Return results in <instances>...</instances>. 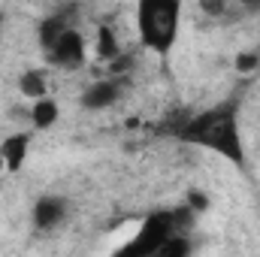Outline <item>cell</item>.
Segmentation results:
<instances>
[{"mask_svg":"<svg viewBox=\"0 0 260 257\" xmlns=\"http://www.w3.org/2000/svg\"><path fill=\"white\" fill-rule=\"evenodd\" d=\"M164 130H170L176 139L191 142L200 148H209L221 157H227L230 164L242 167L245 164V148H242V136H239V115H236V100L221 103L215 109H206L200 115H188L179 121H170Z\"/></svg>","mask_w":260,"mask_h":257,"instance_id":"6da1fadb","label":"cell"},{"mask_svg":"<svg viewBox=\"0 0 260 257\" xmlns=\"http://www.w3.org/2000/svg\"><path fill=\"white\" fill-rule=\"evenodd\" d=\"M182 0H139L136 3V27L145 49L154 55H170L179 34Z\"/></svg>","mask_w":260,"mask_h":257,"instance_id":"7a4b0ae2","label":"cell"},{"mask_svg":"<svg viewBox=\"0 0 260 257\" xmlns=\"http://www.w3.org/2000/svg\"><path fill=\"white\" fill-rule=\"evenodd\" d=\"M173 233H176V227H173V212H170V209L151 212V215L142 221V227H139V233L133 236V242H127L124 248H118V254H127V257L157 254L160 245H164Z\"/></svg>","mask_w":260,"mask_h":257,"instance_id":"3957f363","label":"cell"},{"mask_svg":"<svg viewBox=\"0 0 260 257\" xmlns=\"http://www.w3.org/2000/svg\"><path fill=\"white\" fill-rule=\"evenodd\" d=\"M46 58H49V64L61 67V70H76V67L85 64V40H82V34L76 30V27H70L61 34V40L46 52Z\"/></svg>","mask_w":260,"mask_h":257,"instance_id":"277c9868","label":"cell"},{"mask_svg":"<svg viewBox=\"0 0 260 257\" xmlns=\"http://www.w3.org/2000/svg\"><path fill=\"white\" fill-rule=\"evenodd\" d=\"M124 88H127V79H124V76H112V79L94 82L91 88H85L82 106H85V109H106V106H115V103L121 100Z\"/></svg>","mask_w":260,"mask_h":257,"instance_id":"5b68a950","label":"cell"},{"mask_svg":"<svg viewBox=\"0 0 260 257\" xmlns=\"http://www.w3.org/2000/svg\"><path fill=\"white\" fill-rule=\"evenodd\" d=\"M67 212H70V209H67L64 197H58V194H46V197H40L37 206H34V224H37V230L49 233V230H55V227L64 224Z\"/></svg>","mask_w":260,"mask_h":257,"instance_id":"8992f818","label":"cell"},{"mask_svg":"<svg viewBox=\"0 0 260 257\" xmlns=\"http://www.w3.org/2000/svg\"><path fill=\"white\" fill-rule=\"evenodd\" d=\"M73 12H76V6L70 3V6L52 12V15H46V18L40 21V46H43V52H49V49L61 40V34L73 27V18H76Z\"/></svg>","mask_w":260,"mask_h":257,"instance_id":"52a82bcc","label":"cell"},{"mask_svg":"<svg viewBox=\"0 0 260 257\" xmlns=\"http://www.w3.org/2000/svg\"><path fill=\"white\" fill-rule=\"evenodd\" d=\"M27 145H30V136H27V133L6 136V139L0 142V154H3V160H6V167H9V173L21 170V164H24V157H27Z\"/></svg>","mask_w":260,"mask_h":257,"instance_id":"ba28073f","label":"cell"},{"mask_svg":"<svg viewBox=\"0 0 260 257\" xmlns=\"http://www.w3.org/2000/svg\"><path fill=\"white\" fill-rule=\"evenodd\" d=\"M30 121H34V127L49 130L55 121H58V103H55V100H49V97H40V100H34Z\"/></svg>","mask_w":260,"mask_h":257,"instance_id":"9c48e42d","label":"cell"},{"mask_svg":"<svg viewBox=\"0 0 260 257\" xmlns=\"http://www.w3.org/2000/svg\"><path fill=\"white\" fill-rule=\"evenodd\" d=\"M18 91L24 94V97H30V100H40V97H46V73L43 70H27V73H21V79H18Z\"/></svg>","mask_w":260,"mask_h":257,"instance_id":"30bf717a","label":"cell"},{"mask_svg":"<svg viewBox=\"0 0 260 257\" xmlns=\"http://www.w3.org/2000/svg\"><path fill=\"white\" fill-rule=\"evenodd\" d=\"M118 55H121V49H118L115 30L103 24V27L97 30V58H100V61H115Z\"/></svg>","mask_w":260,"mask_h":257,"instance_id":"8fae6325","label":"cell"},{"mask_svg":"<svg viewBox=\"0 0 260 257\" xmlns=\"http://www.w3.org/2000/svg\"><path fill=\"white\" fill-rule=\"evenodd\" d=\"M160 257H188L191 254V239H188V233H173L164 245H160Z\"/></svg>","mask_w":260,"mask_h":257,"instance_id":"7c38bea8","label":"cell"},{"mask_svg":"<svg viewBox=\"0 0 260 257\" xmlns=\"http://www.w3.org/2000/svg\"><path fill=\"white\" fill-rule=\"evenodd\" d=\"M173 212V227H176V233H191L194 230V218L197 212L185 203V206H179V209H170Z\"/></svg>","mask_w":260,"mask_h":257,"instance_id":"4fadbf2b","label":"cell"},{"mask_svg":"<svg viewBox=\"0 0 260 257\" xmlns=\"http://www.w3.org/2000/svg\"><path fill=\"white\" fill-rule=\"evenodd\" d=\"M260 64V55L257 52H242L239 58H236V67H239V73H251L254 67Z\"/></svg>","mask_w":260,"mask_h":257,"instance_id":"5bb4252c","label":"cell"},{"mask_svg":"<svg viewBox=\"0 0 260 257\" xmlns=\"http://www.w3.org/2000/svg\"><path fill=\"white\" fill-rule=\"evenodd\" d=\"M200 9L206 15H224L227 12V0H200Z\"/></svg>","mask_w":260,"mask_h":257,"instance_id":"9a60e30c","label":"cell"},{"mask_svg":"<svg viewBox=\"0 0 260 257\" xmlns=\"http://www.w3.org/2000/svg\"><path fill=\"white\" fill-rule=\"evenodd\" d=\"M188 206H191L194 212H206V209H209V197L203 191H188Z\"/></svg>","mask_w":260,"mask_h":257,"instance_id":"2e32d148","label":"cell"},{"mask_svg":"<svg viewBox=\"0 0 260 257\" xmlns=\"http://www.w3.org/2000/svg\"><path fill=\"white\" fill-rule=\"evenodd\" d=\"M109 70H112V76H121V73H124V70H127L130 67V58H124V55H118V58H115V61H109Z\"/></svg>","mask_w":260,"mask_h":257,"instance_id":"e0dca14e","label":"cell"},{"mask_svg":"<svg viewBox=\"0 0 260 257\" xmlns=\"http://www.w3.org/2000/svg\"><path fill=\"white\" fill-rule=\"evenodd\" d=\"M239 3H245V6H260V0H239Z\"/></svg>","mask_w":260,"mask_h":257,"instance_id":"ac0fdd59","label":"cell"},{"mask_svg":"<svg viewBox=\"0 0 260 257\" xmlns=\"http://www.w3.org/2000/svg\"><path fill=\"white\" fill-rule=\"evenodd\" d=\"M3 170H6V160H3V154H0V173H3Z\"/></svg>","mask_w":260,"mask_h":257,"instance_id":"d6986e66","label":"cell"},{"mask_svg":"<svg viewBox=\"0 0 260 257\" xmlns=\"http://www.w3.org/2000/svg\"><path fill=\"white\" fill-rule=\"evenodd\" d=\"M0 40H3V12H0Z\"/></svg>","mask_w":260,"mask_h":257,"instance_id":"ffe728a7","label":"cell"}]
</instances>
